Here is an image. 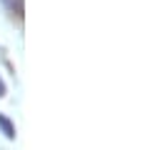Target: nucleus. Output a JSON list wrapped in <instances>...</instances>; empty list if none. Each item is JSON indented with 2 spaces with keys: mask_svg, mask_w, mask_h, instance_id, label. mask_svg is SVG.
Wrapping results in <instances>:
<instances>
[{
  "mask_svg": "<svg viewBox=\"0 0 160 150\" xmlns=\"http://www.w3.org/2000/svg\"><path fill=\"white\" fill-rule=\"evenodd\" d=\"M0 130L5 132V138H15V125H12L5 115H0Z\"/></svg>",
  "mask_w": 160,
  "mask_h": 150,
  "instance_id": "f257e3e1",
  "label": "nucleus"
},
{
  "mask_svg": "<svg viewBox=\"0 0 160 150\" xmlns=\"http://www.w3.org/2000/svg\"><path fill=\"white\" fill-rule=\"evenodd\" d=\"M0 2H2L5 8H10V10H15V8L20 10V2H18V0H0Z\"/></svg>",
  "mask_w": 160,
  "mask_h": 150,
  "instance_id": "f03ea898",
  "label": "nucleus"
},
{
  "mask_svg": "<svg viewBox=\"0 0 160 150\" xmlns=\"http://www.w3.org/2000/svg\"><path fill=\"white\" fill-rule=\"evenodd\" d=\"M2 95H5V82L0 80V98H2Z\"/></svg>",
  "mask_w": 160,
  "mask_h": 150,
  "instance_id": "7ed1b4c3",
  "label": "nucleus"
}]
</instances>
